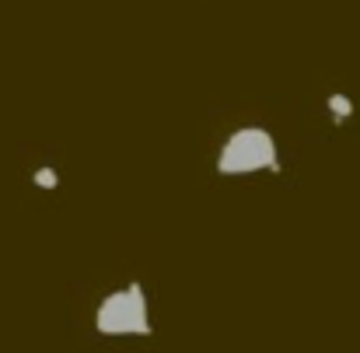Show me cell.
Instances as JSON below:
<instances>
[{
  "label": "cell",
  "mask_w": 360,
  "mask_h": 353,
  "mask_svg": "<svg viewBox=\"0 0 360 353\" xmlns=\"http://www.w3.org/2000/svg\"><path fill=\"white\" fill-rule=\"evenodd\" d=\"M217 172L224 179L255 175V172H273L280 175V158H276V140L266 126H241L235 129L217 154Z\"/></svg>",
  "instance_id": "1"
},
{
  "label": "cell",
  "mask_w": 360,
  "mask_h": 353,
  "mask_svg": "<svg viewBox=\"0 0 360 353\" xmlns=\"http://www.w3.org/2000/svg\"><path fill=\"white\" fill-rule=\"evenodd\" d=\"M95 329L102 336H150V308H147V290L140 280H133L126 290H112L98 312H95Z\"/></svg>",
  "instance_id": "2"
},
{
  "label": "cell",
  "mask_w": 360,
  "mask_h": 353,
  "mask_svg": "<svg viewBox=\"0 0 360 353\" xmlns=\"http://www.w3.org/2000/svg\"><path fill=\"white\" fill-rule=\"evenodd\" d=\"M32 186L35 189H60V172L53 165H42V168L32 172Z\"/></svg>",
  "instance_id": "4"
},
{
  "label": "cell",
  "mask_w": 360,
  "mask_h": 353,
  "mask_svg": "<svg viewBox=\"0 0 360 353\" xmlns=\"http://www.w3.org/2000/svg\"><path fill=\"white\" fill-rule=\"evenodd\" d=\"M326 105H329V113H333V122H336V126H343L347 119L354 116V98L343 95V91H333Z\"/></svg>",
  "instance_id": "3"
}]
</instances>
